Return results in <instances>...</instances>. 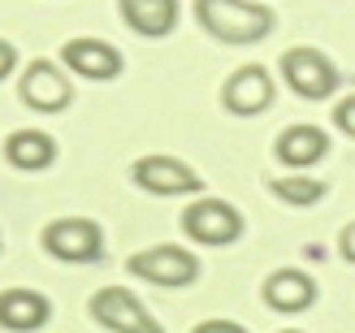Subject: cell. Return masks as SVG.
<instances>
[{
    "label": "cell",
    "instance_id": "21",
    "mask_svg": "<svg viewBox=\"0 0 355 333\" xmlns=\"http://www.w3.org/2000/svg\"><path fill=\"white\" fill-rule=\"evenodd\" d=\"M282 333H299V329H282Z\"/></svg>",
    "mask_w": 355,
    "mask_h": 333
},
{
    "label": "cell",
    "instance_id": "9",
    "mask_svg": "<svg viewBox=\"0 0 355 333\" xmlns=\"http://www.w3.org/2000/svg\"><path fill=\"white\" fill-rule=\"evenodd\" d=\"M22 100L40 113H61L69 100H74V87L52 61H31L22 74Z\"/></svg>",
    "mask_w": 355,
    "mask_h": 333
},
{
    "label": "cell",
    "instance_id": "7",
    "mask_svg": "<svg viewBox=\"0 0 355 333\" xmlns=\"http://www.w3.org/2000/svg\"><path fill=\"white\" fill-rule=\"evenodd\" d=\"M92 316H96L104 329H113V333H165L161 325L148 316V307L139 303L130 290H121V286H104V290H96Z\"/></svg>",
    "mask_w": 355,
    "mask_h": 333
},
{
    "label": "cell",
    "instance_id": "3",
    "mask_svg": "<svg viewBox=\"0 0 355 333\" xmlns=\"http://www.w3.org/2000/svg\"><path fill=\"white\" fill-rule=\"evenodd\" d=\"M182 230H187V238L204 242V247H225V242H234L243 234V213L225 199L204 195L182 213Z\"/></svg>",
    "mask_w": 355,
    "mask_h": 333
},
{
    "label": "cell",
    "instance_id": "17",
    "mask_svg": "<svg viewBox=\"0 0 355 333\" xmlns=\"http://www.w3.org/2000/svg\"><path fill=\"white\" fill-rule=\"evenodd\" d=\"M334 121H338V130H347L355 138V96H347L338 109H334Z\"/></svg>",
    "mask_w": 355,
    "mask_h": 333
},
{
    "label": "cell",
    "instance_id": "16",
    "mask_svg": "<svg viewBox=\"0 0 355 333\" xmlns=\"http://www.w3.org/2000/svg\"><path fill=\"white\" fill-rule=\"evenodd\" d=\"M269 190H273L282 204H295V208L316 204V199L325 195V186H321V182H312V178H273Z\"/></svg>",
    "mask_w": 355,
    "mask_h": 333
},
{
    "label": "cell",
    "instance_id": "6",
    "mask_svg": "<svg viewBox=\"0 0 355 333\" xmlns=\"http://www.w3.org/2000/svg\"><path fill=\"white\" fill-rule=\"evenodd\" d=\"M130 178L152 195H195V190H204V178L178 156H139L130 165Z\"/></svg>",
    "mask_w": 355,
    "mask_h": 333
},
{
    "label": "cell",
    "instance_id": "1",
    "mask_svg": "<svg viewBox=\"0 0 355 333\" xmlns=\"http://www.w3.org/2000/svg\"><path fill=\"white\" fill-rule=\"evenodd\" d=\"M195 17L221 44H256L273 30V9L256 0H195Z\"/></svg>",
    "mask_w": 355,
    "mask_h": 333
},
{
    "label": "cell",
    "instance_id": "12",
    "mask_svg": "<svg viewBox=\"0 0 355 333\" xmlns=\"http://www.w3.org/2000/svg\"><path fill=\"white\" fill-rule=\"evenodd\" d=\"M264 303L273 312H304L316 303V282L304 273V269H277L264 277Z\"/></svg>",
    "mask_w": 355,
    "mask_h": 333
},
{
    "label": "cell",
    "instance_id": "18",
    "mask_svg": "<svg viewBox=\"0 0 355 333\" xmlns=\"http://www.w3.org/2000/svg\"><path fill=\"white\" fill-rule=\"evenodd\" d=\"M191 333H247V329L234 325V321H204V325H195Z\"/></svg>",
    "mask_w": 355,
    "mask_h": 333
},
{
    "label": "cell",
    "instance_id": "2",
    "mask_svg": "<svg viewBox=\"0 0 355 333\" xmlns=\"http://www.w3.org/2000/svg\"><path fill=\"white\" fill-rule=\"evenodd\" d=\"M40 242L52 260H65V264H92L96 255H104V234L87 217H61V221L44 225Z\"/></svg>",
    "mask_w": 355,
    "mask_h": 333
},
{
    "label": "cell",
    "instance_id": "11",
    "mask_svg": "<svg viewBox=\"0 0 355 333\" xmlns=\"http://www.w3.org/2000/svg\"><path fill=\"white\" fill-rule=\"evenodd\" d=\"M52 316V303H48V294L40 290H22V286H13L0 294V329H9V333H35V329H44Z\"/></svg>",
    "mask_w": 355,
    "mask_h": 333
},
{
    "label": "cell",
    "instance_id": "4",
    "mask_svg": "<svg viewBox=\"0 0 355 333\" xmlns=\"http://www.w3.org/2000/svg\"><path fill=\"white\" fill-rule=\"evenodd\" d=\"M126 269L135 277H144V282L152 286H191L195 277H200V260H195L187 247H169V242H161V247H148V251H139L126 260Z\"/></svg>",
    "mask_w": 355,
    "mask_h": 333
},
{
    "label": "cell",
    "instance_id": "8",
    "mask_svg": "<svg viewBox=\"0 0 355 333\" xmlns=\"http://www.w3.org/2000/svg\"><path fill=\"white\" fill-rule=\"evenodd\" d=\"M221 104L234 117H256V113H264L273 104V78H269V69H264V65H243V69H234V74L225 78V87H221Z\"/></svg>",
    "mask_w": 355,
    "mask_h": 333
},
{
    "label": "cell",
    "instance_id": "13",
    "mask_svg": "<svg viewBox=\"0 0 355 333\" xmlns=\"http://www.w3.org/2000/svg\"><path fill=\"white\" fill-rule=\"evenodd\" d=\"M325 156H329V134L321 126H291V130H282V138H277V161L291 165V169L321 165Z\"/></svg>",
    "mask_w": 355,
    "mask_h": 333
},
{
    "label": "cell",
    "instance_id": "15",
    "mask_svg": "<svg viewBox=\"0 0 355 333\" xmlns=\"http://www.w3.org/2000/svg\"><path fill=\"white\" fill-rule=\"evenodd\" d=\"M5 156L13 169H48L57 161V143L44 130H13L5 138Z\"/></svg>",
    "mask_w": 355,
    "mask_h": 333
},
{
    "label": "cell",
    "instance_id": "10",
    "mask_svg": "<svg viewBox=\"0 0 355 333\" xmlns=\"http://www.w3.org/2000/svg\"><path fill=\"white\" fill-rule=\"evenodd\" d=\"M61 57H65V65L74 69V74L96 78V82H109V78L121 74V52L113 44H104V39H87V35L83 39H69L61 48Z\"/></svg>",
    "mask_w": 355,
    "mask_h": 333
},
{
    "label": "cell",
    "instance_id": "19",
    "mask_svg": "<svg viewBox=\"0 0 355 333\" xmlns=\"http://www.w3.org/2000/svg\"><path fill=\"white\" fill-rule=\"evenodd\" d=\"M338 251H343V255L351 260V264H355V221H351V225H347V230L338 234Z\"/></svg>",
    "mask_w": 355,
    "mask_h": 333
},
{
    "label": "cell",
    "instance_id": "5",
    "mask_svg": "<svg viewBox=\"0 0 355 333\" xmlns=\"http://www.w3.org/2000/svg\"><path fill=\"white\" fill-rule=\"evenodd\" d=\"M282 78L304 100H325L334 87H338V65H334L321 48H291L286 57H282Z\"/></svg>",
    "mask_w": 355,
    "mask_h": 333
},
{
    "label": "cell",
    "instance_id": "14",
    "mask_svg": "<svg viewBox=\"0 0 355 333\" xmlns=\"http://www.w3.org/2000/svg\"><path fill=\"white\" fill-rule=\"evenodd\" d=\"M126 26L148 35V39H161L178 26V0H117Z\"/></svg>",
    "mask_w": 355,
    "mask_h": 333
},
{
    "label": "cell",
    "instance_id": "20",
    "mask_svg": "<svg viewBox=\"0 0 355 333\" xmlns=\"http://www.w3.org/2000/svg\"><path fill=\"white\" fill-rule=\"evenodd\" d=\"M13 61H17V52H13V44H5V39H0V78H5L9 69H13Z\"/></svg>",
    "mask_w": 355,
    "mask_h": 333
}]
</instances>
